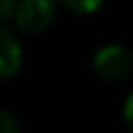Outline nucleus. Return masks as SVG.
Here are the masks:
<instances>
[{
	"instance_id": "nucleus-2",
	"label": "nucleus",
	"mask_w": 133,
	"mask_h": 133,
	"mask_svg": "<svg viewBox=\"0 0 133 133\" xmlns=\"http://www.w3.org/2000/svg\"><path fill=\"white\" fill-rule=\"evenodd\" d=\"M12 19L16 28L23 33H30V35L42 33L56 19V2L54 0H16Z\"/></svg>"
},
{
	"instance_id": "nucleus-6",
	"label": "nucleus",
	"mask_w": 133,
	"mask_h": 133,
	"mask_svg": "<svg viewBox=\"0 0 133 133\" xmlns=\"http://www.w3.org/2000/svg\"><path fill=\"white\" fill-rule=\"evenodd\" d=\"M14 7H16V0H0V21L12 19Z\"/></svg>"
},
{
	"instance_id": "nucleus-7",
	"label": "nucleus",
	"mask_w": 133,
	"mask_h": 133,
	"mask_svg": "<svg viewBox=\"0 0 133 133\" xmlns=\"http://www.w3.org/2000/svg\"><path fill=\"white\" fill-rule=\"evenodd\" d=\"M124 119H126V124L133 129V91H131V96L126 98V103H124Z\"/></svg>"
},
{
	"instance_id": "nucleus-1",
	"label": "nucleus",
	"mask_w": 133,
	"mask_h": 133,
	"mask_svg": "<svg viewBox=\"0 0 133 133\" xmlns=\"http://www.w3.org/2000/svg\"><path fill=\"white\" fill-rule=\"evenodd\" d=\"M94 70L103 82H124L133 75V54L122 44H108L96 51Z\"/></svg>"
},
{
	"instance_id": "nucleus-5",
	"label": "nucleus",
	"mask_w": 133,
	"mask_h": 133,
	"mask_svg": "<svg viewBox=\"0 0 133 133\" xmlns=\"http://www.w3.org/2000/svg\"><path fill=\"white\" fill-rule=\"evenodd\" d=\"M21 131V124L19 119L7 112V110H0V133H19Z\"/></svg>"
},
{
	"instance_id": "nucleus-3",
	"label": "nucleus",
	"mask_w": 133,
	"mask_h": 133,
	"mask_svg": "<svg viewBox=\"0 0 133 133\" xmlns=\"http://www.w3.org/2000/svg\"><path fill=\"white\" fill-rule=\"evenodd\" d=\"M21 68V44L9 26L0 21V82L16 75Z\"/></svg>"
},
{
	"instance_id": "nucleus-4",
	"label": "nucleus",
	"mask_w": 133,
	"mask_h": 133,
	"mask_svg": "<svg viewBox=\"0 0 133 133\" xmlns=\"http://www.w3.org/2000/svg\"><path fill=\"white\" fill-rule=\"evenodd\" d=\"M61 2L75 14H91L103 5V0H61Z\"/></svg>"
}]
</instances>
